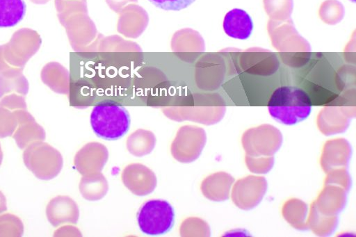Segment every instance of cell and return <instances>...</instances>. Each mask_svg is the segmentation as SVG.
I'll use <instances>...</instances> for the list:
<instances>
[{
  "instance_id": "1",
  "label": "cell",
  "mask_w": 356,
  "mask_h": 237,
  "mask_svg": "<svg viewBox=\"0 0 356 237\" xmlns=\"http://www.w3.org/2000/svg\"><path fill=\"white\" fill-rule=\"evenodd\" d=\"M308 94L297 86L284 85L271 95L268 109L271 117L285 125H294L306 120L312 111Z\"/></svg>"
},
{
  "instance_id": "2",
  "label": "cell",
  "mask_w": 356,
  "mask_h": 237,
  "mask_svg": "<svg viewBox=\"0 0 356 237\" xmlns=\"http://www.w3.org/2000/svg\"><path fill=\"white\" fill-rule=\"evenodd\" d=\"M90 122L92 131L99 138L115 140L127 133L131 118L123 106L113 101H106L94 106Z\"/></svg>"
},
{
  "instance_id": "3",
  "label": "cell",
  "mask_w": 356,
  "mask_h": 237,
  "mask_svg": "<svg viewBox=\"0 0 356 237\" xmlns=\"http://www.w3.org/2000/svg\"><path fill=\"white\" fill-rule=\"evenodd\" d=\"M26 167L42 180L56 177L60 172L63 160L61 154L47 142L37 141L26 147L23 153Z\"/></svg>"
},
{
  "instance_id": "4",
  "label": "cell",
  "mask_w": 356,
  "mask_h": 237,
  "mask_svg": "<svg viewBox=\"0 0 356 237\" xmlns=\"http://www.w3.org/2000/svg\"><path fill=\"white\" fill-rule=\"evenodd\" d=\"M175 213L172 205L163 199H149L139 209L137 222L140 230L145 235L160 236L171 230L175 223Z\"/></svg>"
},
{
  "instance_id": "5",
  "label": "cell",
  "mask_w": 356,
  "mask_h": 237,
  "mask_svg": "<svg viewBox=\"0 0 356 237\" xmlns=\"http://www.w3.org/2000/svg\"><path fill=\"white\" fill-rule=\"evenodd\" d=\"M206 141L204 130L190 126L182 127L172 142V156L180 163L193 162L201 154Z\"/></svg>"
},
{
  "instance_id": "6",
  "label": "cell",
  "mask_w": 356,
  "mask_h": 237,
  "mask_svg": "<svg viewBox=\"0 0 356 237\" xmlns=\"http://www.w3.org/2000/svg\"><path fill=\"white\" fill-rule=\"evenodd\" d=\"M125 187L137 196H145L152 193L157 184L154 172L140 163H131L126 166L121 175Z\"/></svg>"
},
{
  "instance_id": "7",
  "label": "cell",
  "mask_w": 356,
  "mask_h": 237,
  "mask_svg": "<svg viewBox=\"0 0 356 237\" xmlns=\"http://www.w3.org/2000/svg\"><path fill=\"white\" fill-rule=\"evenodd\" d=\"M108 159V151L102 143L92 142L85 145L75 155L74 163L83 176L101 172Z\"/></svg>"
},
{
  "instance_id": "8",
  "label": "cell",
  "mask_w": 356,
  "mask_h": 237,
  "mask_svg": "<svg viewBox=\"0 0 356 237\" xmlns=\"http://www.w3.org/2000/svg\"><path fill=\"white\" fill-rule=\"evenodd\" d=\"M250 176L238 180L232 190V199L242 209H250L257 206L266 190V179L264 177Z\"/></svg>"
},
{
  "instance_id": "9",
  "label": "cell",
  "mask_w": 356,
  "mask_h": 237,
  "mask_svg": "<svg viewBox=\"0 0 356 237\" xmlns=\"http://www.w3.org/2000/svg\"><path fill=\"white\" fill-rule=\"evenodd\" d=\"M46 213L54 227L65 223L76 224L79 211L76 203L68 196H57L48 204Z\"/></svg>"
},
{
  "instance_id": "10",
  "label": "cell",
  "mask_w": 356,
  "mask_h": 237,
  "mask_svg": "<svg viewBox=\"0 0 356 237\" xmlns=\"http://www.w3.org/2000/svg\"><path fill=\"white\" fill-rule=\"evenodd\" d=\"M222 26L228 36L234 39L247 40L252 34L254 25L251 17L246 11L234 8L226 13Z\"/></svg>"
},
{
  "instance_id": "11",
  "label": "cell",
  "mask_w": 356,
  "mask_h": 237,
  "mask_svg": "<svg viewBox=\"0 0 356 237\" xmlns=\"http://www.w3.org/2000/svg\"><path fill=\"white\" fill-rule=\"evenodd\" d=\"M234 181L232 177L225 172H217L207 177L201 184L202 194L207 199L220 202L229 197L230 187Z\"/></svg>"
},
{
  "instance_id": "12",
  "label": "cell",
  "mask_w": 356,
  "mask_h": 237,
  "mask_svg": "<svg viewBox=\"0 0 356 237\" xmlns=\"http://www.w3.org/2000/svg\"><path fill=\"white\" fill-rule=\"evenodd\" d=\"M108 190V183L101 173L83 176L79 183L81 195L88 201H97L103 198Z\"/></svg>"
},
{
  "instance_id": "13",
  "label": "cell",
  "mask_w": 356,
  "mask_h": 237,
  "mask_svg": "<svg viewBox=\"0 0 356 237\" xmlns=\"http://www.w3.org/2000/svg\"><path fill=\"white\" fill-rule=\"evenodd\" d=\"M26 12L24 0H0V28L16 26L24 19Z\"/></svg>"
},
{
  "instance_id": "14",
  "label": "cell",
  "mask_w": 356,
  "mask_h": 237,
  "mask_svg": "<svg viewBox=\"0 0 356 237\" xmlns=\"http://www.w3.org/2000/svg\"><path fill=\"white\" fill-rule=\"evenodd\" d=\"M155 144L156 138L152 132L139 129L128 137L127 148L131 154L141 157L151 153Z\"/></svg>"
},
{
  "instance_id": "15",
  "label": "cell",
  "mask_w": 356,
  "mask_h": 237,
  "mask_svg": "<svg viewBox=\"0 0 356 237\" xmlns=\"http://www.w3.org/2000/svg\"><path fill=\"white\" fill-rule=\"evenodd\" d=\"M23 224L16 216L10 214L0 216V236H21Z\"/></svg>"
},
{
  "instance_id": "16",
  "label": "cell",
  "mask_w": 356,
  "mask_h": 237,
  "mask_svg": "<svg viewBox=\"0 0 356 237\" xmlns=\"http://www.w3.org/2000/svg\"><path fill=\"white\" fill-rule=\"evenodd\" d=\"M156 7L165 10L179 11L186 8L195 0H149Z\"/></svg>"
},
{
  "instance_id": "17",
  "label": "cell",
  "mask_w": 356,
  "mask_h": 237,
  "mask_svg": "<svg viewBox=\"0 0 356 237\" xmlns=\"http://www.w3.org/2000/svg\"><path fill=\"white\" fill-rule=\"evenodd\" d=\"M6 210V200L3 193L0 191V213Z\"/></svg>"
},
{
  "instance_id": "18",
  "label": "cell",
  "mask_w": 356,
  "mask_h": 237,
  "mask_svg": "<svg viewBox=\"0 0 356 237\" xmlns=\"http://www.w3.org/2000/svg\"><path fill=\"white\" fill-rule=\"evenodd\" d=\"M2 160H3V153H2L1 147V145H0V165L2 163Z\"/></svg>"
},
{
  "instance_id": "19",
  "label": "cell",
  "mask_w": 356,
  "mask_h": 237,
  "mask_svg": "<svg viewBox=\"0 0 356 237\" xmlns=\"http://www.w3.org/2000/svg\"><path fill=\"white\" fill-rule=\"evenodd\" d=\"M352 1L355 2V0H351Z\"/></svg>"
}]
</instances>
